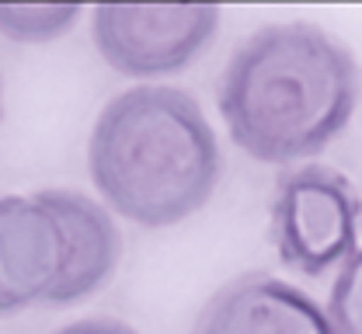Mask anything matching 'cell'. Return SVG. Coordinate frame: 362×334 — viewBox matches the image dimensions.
<instances>
[{"mask_svg": "<svg viewBox=\"0 0 362 334\" xmlns=\"http://www.w3.org/2000/svg\"><path fill=\"white\" fill-rule=\"evenodd\" d=\"M359 95L352 49L310 21H286L233 49L220 80V112L244 153L286 164L331 143Z\"/></svg>", "mask_w": 362, "mask_h": 334, "instance_id": "cell-1", "label": "cell"}, {"mask_svg": "<svg viewBox=\"0 0 362 334\" xmlns=\"http://www.w3.org/2000/svg\"><path fill=\"white\" fill-rule=\"evenodd\" d=\"M90 181L126 220L171 227L216 189L220 146L199 101L178 88H129L98 115L88 143Z\"/></svg>", "mask_w": 362, "mask_h": 334, "instance_id": "cell-2", "label": "cell"}, {"mask_svg": "<svg viewBox=\"0 0 362 334\" xmlns=\"http://www.w3.org/2000/svg\"><path fill=\"white\" fill-rule=\"evenodd\" d=\"M119 251V227L81 191L0 195V317L84 299L108 282Z\"/></svg>", "mask_w": 362, "mask_h": 334, "instance_id": "cell-3", "label": "cell"}, {"mask_svg": "<svg viewBox=\"0 0 362 334\" xmlns=\"http://www.w3.org/2000/svg\"><path fill=\"white\" fill-rule=\"evenodd\" d=\"M362 198L356 185L324 164H303L279 178L272 198V240L286 265L320 275L356 251Z\"/></svg>", "mask_w": 362, "mask_h": 334, "instance_id": "cell-4", "label": "cell"}, {"mask_svg": "<svg viewBox=\"0 0 362 334\" xmlns=\"http://www.w3.org/2000/svg\"><path fill=\"white\" fill-rule=\"evenodd\" d=\"M216 25V4H101L90 18L98 52L129 77L188 66Z\"/></svg>", "mask_w": 362, "mask_h": 334, "instance_id": "cell-5", "label": "cell"}, {"mask_svg": "<svg viewBox=\"0 0 362 334\" xmlns=\"http://www.w3.org/2000/svg\"><path fill=\"white\" fill-rule=\"evenodd\" d=\"M192 334H334V328L303 289L265 272H244L216 289Z\"/></svg>", "mask_w": 362, "mask_h": 334, "instance_id": "cell-6", "label": "cell"}, {"mask_svg": "<svg viewBox=\"0 0 362 334\" xmlns=\"http://www.w3.org/2000/svg\"><path fill=\"white\" fill-rule=\"evenodd\" d=\"M81 14V4H0V32L18 42H45L63 35Z\"/></svg>", "mask_w": 362, "mask_h": 334, "instance_id": "cell-7", "label": "cell"}, {"mask_svg": "<svg viewBox=\"0 0 362 334\" xmlns=\"http://www.w3.org/2000/svg\"><path fill=\"white\" fill-rule=\"evenodd\" d=\"M327 321L334 334H362V247H356L331 286Z\"/></svg>", "mask_w": 362, "mask_h": 334, "instance_id": "cell-8", "label": "cell"}, {"mask_svg": "<svg viewBox=\"0 0 362 334\" xmlns=\"http://www.w3.org/2000/svg\"><path fill=\"white\" fill-rule=\"evenodd\" d=\"M52 334H139V331L129 328L126 321H115V317H84V321L63 324L59 331Z\"/></svg>", "mask_w": 362, "mask_h": 334, "instance_id": "cell-9", "label": "cell"}, {"mask_svg": "<svg viewBox=\"0 0 362 334\" xmlns=\"http://www.w3.org/2000/svg\"><path fill=\"white\" fill-rule=\"evenodd\" d=\"M0 122H4V84H0Z\"/></svg>", "mask_w": 362, "mask_h": 334, "instance_id": "cell-10", "label": "cell"}]
</instances>
